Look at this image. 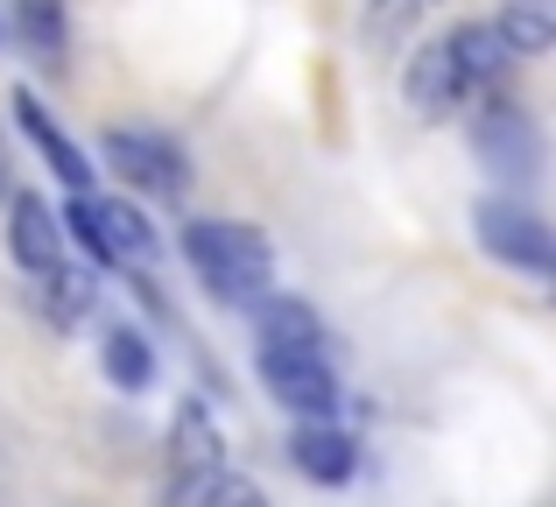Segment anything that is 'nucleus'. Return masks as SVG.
<instances>
[{
    "label": "nucleus",
    "mask_w": 556,
    "mask_h": 507,
    "mask_svg": "<svg viewBox=\"0 0 556 507\" xmlns=\"http://www.w3.org/2000/svg\"><path fill=\"white\" fill-rule=\"evenodd\" d=\"M261 381L282 409H296L303 423H325L339 409V373L325 367V353H261Z\"/></svg>",
    "instance_id": "7ed1b4c3"
},
{
    "label": "nucleus",
    "mask_w": 556,
    "mask_h": 507,
    "mask_svg": "<svg viewBox=\"0 0 556 507\" xmlns=\"http://www.w3.org/2000/svg\"><path fill=\"white\" fill-rule=\"evenodd\" d=\"M106 373L121 388H149V345L135 331H106Z\"/></svg>",
    "instance_id": "a211bd4d"
},
{
    "label": "nucleus",
    "mask_w": 556,
    "mask_h": 507,
    "mask_svg": "<svg viewBox=\"0 0 556 507\" xmlns=\"http://www.w3.org/2000/svg\"><path fill=\"white\" fill-rule=\"evenodd\" d=\"M14 28H22V42L50 64V56L64 50V0H14Z\"/></svg>",
    "instance_id": "dca6fc26"
},
{
    "label": "nucleus",
    "mask_w": 556,
    "mask_h": 507,
    "mask_svg": "<svg viewBox=\"0 0 556 507\" xmlns=\"http://www.w3.org/2000/svg\"><path fill=\"white\" fill-rule=\"evenodd\" d=\"M451 56H458L465 85H486V78H501L507 42H501V28H493V22H465L458 36H451Z\"/></svg>",
    "instance_id": "4468645a"
},
{
    "label": "nucleus",
    "mask_w": 556,
    "mask_h": 507,
    "mask_svg": "<svg viewBox=\"0 0 556 507\" xmlns=\"http://www.w3.org/2000/svg\"><path fill=\"white\" fill-rule=\"evenodd\" d=\"M289 458H296V472L303 480H317V486H345L353 480V466H359V452H353V438H345L339 423H303L296 438H289Z\"/></svg>",
    "instance_id": "0eeeda50"
},
{
    "label": "nucleus",
    "mask_w": 556,
    "mask_h": 507,
    "mask_svg": "<svg viewBox=\"0 0 556 507\" xmlns=\"http://www.w3.org/2000/svg\"><path fill=\"white\" fill-rule=\"evenodd\" d=\"M254 331L261 353H325V325L296 296H254Z\"/></svg>",
    "instance_id": "423d86ee"
},
{
    "label": "nucleus",
    "mask_w": 556,
    "mask_h": 507,
    "mask_svg": "<svg viewBox=\"0 0 556 507\" xmlns=\"http://www.w3.org/2000/svg\"><path fill=\"white\" fill-rule=\"evenodd\" d=\"M458 99H465V71H458V56H451V42H430V50L408 64V106H416L422 121H444Z\"/></svg>",
    "instance_id": "6e6552de"
},
{
    "label": "nucleus",
    "mask_w": 556,
    "mask_h": 507,
    "mask_svg": "<svg viewBox=\"0 0 556 507\" xmlns=\"http://www.w3.org/2000/svg\"><path fill=\"white\" fill-rule=\"evenodd\" d=\"M0 191H8V163H0Z\"/></svg>",
    "instance_id": "aec40b11"
},
{
    "label": "nucleus",
    "mask_w": 556,
    "mask_h": 507,
    "mask_svg": "<svg viewBox=\"0 0 556 507\" xmlns=\"http://www.w3.org/2000/svg\"><path fill=\"white\" fill-rule=\"evenodd\" d=\"M430 14V0H374L367 8V42H402Z\"/></svg>",
    "instance_id": "f3484780"
},
{
    "label": "nucleus",
    "mask_w": 556,
    "mask_h": 507,
    "mask_svg": "<svg viewBox=\"0 0 556 507\" xmlns=\"http://www.w3.org/2000/svg\"><path fill=\"white\" fill-rule=\"evenodd\" d=\"M212 466H218V430L198 402H184L177 409V480L184 472H212Z\"/></svg>",
    "instance_id": "2eb2a0df"
},
{
    "label": "nucleus",
    "mask_w": 556,
    "mask_h": 507,
    "mask_svg": "<svg viewBox=\"0 0 556 507\" xmlns=\"http://www.w3.org/2000/svg\"><path fill=\"white\" fill-rule=\"evenodd\" d=\"M8 240H14V261H22L28 275H50L56 261H64V219H56L42 198H14Z\"/></svg>",
    "instance_id": "1a4fd4ad"
},
{
    "label": "nucleus",
    "mask_w": 556,
    "mask_h": 507,
    "mask_svg": "<svg viewBox=\"0 0 556 507\" xmlns=\"http://www.w3.org/2000/svg\"><path fill=\"white\" fill-rule=\"evenodd\" d=\"M501 42H507V56H543L556 42V0H507Z\"/></svg>",
    "instance_id": "f8f14e48"
},
{
    "label": "nucleus",
    "mask_w": 556,
    "mask_h": 507,
    "mask_svg": "<svg viewBox=\"0 0 556 507\" xmlns=\"http://www.w3.org/2000/svg\"><path fill=\"white\" fill-rule=\"evenodd\" d=\"M50 296H56V317H78L85 310V275L56 261V268H50Z\"/></svg>",
    "instance_id": "6ab92c4d"
},
{
    "label": "nucleus",
    "mask_w": 556,
    "mask_h": 507,
    "mask_svg": "<svg viewBox=\"0 0 556 507\" xmlns=\"http://www.w3.org/2000/svg\"><path fill=\"white\" fill-rule=\"evenodd\" d=\"M472 149L486 155L493 169H507V177H529L535 169V135H529V121L521 113H479V127H472Z\"/></svg>",
    "instance_id": "9d476101"
},
{
    "label": "nucleus",
    "mask_w": 556,
    "mask_h": 507,
    "mask_svg": "<svg viewBox=\"0 0 556 507\" xmlns=\"http://www.w3.org/2000/svg\"><path fill=\"white\" fill-rule=\"evenodd\" d=\"M106 163L121 169L135 191H163V198H177L184 191V149L177 141H163V135H141V127H121V135H106Z\"/></svg>",
    "instance_id": "20e7f679"
},
{
    "label": "nucleus",
    "mask_w": 556,
    "mask_h": 507,
    "mask_svg": "<svg viewBox=\"0 0 556 507\" xmlns=\"http://www.w3.org/2000/svg\"><path fill=\"white\" fill-rule=\"evenodd\" d=\"M184 254L198 268V282L212 289L218 303H254L275 275V254L254 226H226V219H198L184 233Z\"/></svg>",
    "instance_id": "f257e3e1"
},
{
    "label": "nucleus",
    "mask_w": 556,
    "mask_h": 507,
    "mask_svg": "<svg viewBox=\"0 0 556 507\" xmlns=\"http://www.w3.org/2000/svg\"><path fill=\"white\" fill-rule=\"evenodd\" d=\"M169 507H261V494L240 480V472H184L177 494H169Z\"/></svg>",
    "instance_id": "ddd939ff"
},
{
    "label": "nucleus",
    "mask_w": 556,
    "mask_h": 507,
    "mask_svg": "<svg viewBox=\"0 0 556 507\" xmlns=\"http://www.w3.org/2000/svg\"><path fill=\"white\" fill-rule=\"evenodd\" d=\"M479 248H486L493 261H507V268H529V275L549 268V233L535 226V212L501 205V198L479 205Z\"/></svg>",
    "instance_id": "39448f33"
},
{
    "label": "nucleus",
    "mask_w": 556,
    "mask_h": 507,
    "mask_svg": "<svg viewBox=\"0 0 556 507\" xmlns=\"http://www.w3.org/2000/svg\"><path fill=\"white\" fill-rule=\"evenodd\" d=\"M14 113H22L28 141H36V149L50 155V169H56V177H64L71 191H85V183H92V163H85V155L71 149V141H64V127H56L50 113H42V99H36V92H14Z\"/></svg>",
    "instance_id": "9b49d317"
},
{
    "label": "nucleus",
    "mask_w": 556,
    "mask_h": 507,
    "mask_svg": "<svg viewBox=\"0 0 556 507\" xmlns=\"http://www.w3.org/2000/svg\"><path fill=\"white\" fill-rule=\"evenodd\" d=\"M64 226H78V240L92 248L99 261H149L155 254V233H149V219H141L135 205H121V198H71V212H64Z\"/></svg>",
    "instance_id": "f03ea898"
}]
</instances>
